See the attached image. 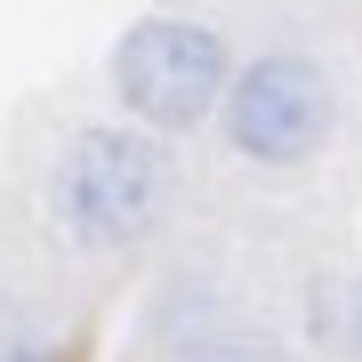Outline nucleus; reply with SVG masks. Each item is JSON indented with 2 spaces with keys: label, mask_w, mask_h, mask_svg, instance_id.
<instances>
[{
  "label": "nucleus",
  "mask_w": 362,
  "mask_h": 362,
  "mask_svg": "<svg viewBox=\"0 0 362 362\" xmlns=\"http://www.w3.org/2000/svg\"><path fill=\"white\" fill-rule=\"evenodd\" d=\"M49 202H57V218L73 226V242H89V250L137 242V233L161 218V202H169V153H161V137L113 129V121H105V129H81L65 153H57Z\"/></svg>",
  "instance_id": "1"
},
{
  "label": "nucleus",
  "mask_w": 362,
  "mask_h": 362,
  "mask_svg": "<svg viewBox=\"0 0 362 362\" xmlns=\"http://www.w3.org/2000/svg\"><path fill=\"white\" fill-rule=\"evenodd\" d=\"M226 81H233L226 40L194 16H137L113 40V89L137 113V129H194L202 113H218Z\"/></svg>",
  "instance_id": "2"
},
{
  "label": "nucleus",
  "mask_w": 362,
  "mask_h": 362,
  "mask_svg": "<svg viewBox=\"0 0 362 362\" xmlns=\"http://www.w3.org/2000/svg\"><path fill=\"white\" fill-rule=\"evenodd\" d=\"M218 121L233 137V153L266 161V169H298L314 161L338 129V97H330V73L298 49H274L258 65H242L218 97Z\"/></svg>",
  "instance_id": "3"
},
{
  "label": "nucleus",
  "mask_w": 362,
  "mask_h": 362,
  "mask_svg": "<svg viewBox=\"0 0 362 362\" xmlns=\"http://www.w3.org/2000/svg\"><path fill=\"white\" fill-rule=\"evenodd\" d=\"M306 330H314V346H322V354L362 362V274H346V282H322V290H314Z\"/></svg>",
  "instance_id": "4"
},
{
  "label": "nucleus",
  "mask_w": 362,
  "mask_h": 362,
  "mask_svg": "<svg viewBox=\"0 0 362 362\" xmlns=\"http://www.w3.org/2000/svg\"><path fill=\"white\" fill-rule=\"evenodd\" d=\"M169 362H282V346L258 330H202V338H185Z\"/></svg>",
  "instance_id": "5"
},
{
  "label": "nucleus",
  "mask_w": 362,
  "mask_h": 362,
  "mask_svg": "<svg viewBox=\"0 0 362 362\" xmlns=\"http://www.w3.org/2000/svg\"><path fill=\"white\" fill-rule=\"evenodd\" d=\"M0 362H40V354H0Z\"/></svg>",
  "instance_id": "6"
}]
</instances>
